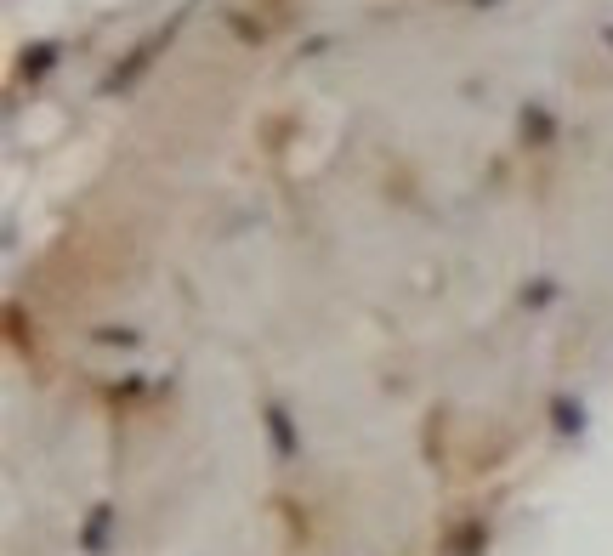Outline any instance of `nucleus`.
Listing matches in <instances>:
<instances>
[{
    "label": "nucleus",
    "instance_id": "f257e3e1",
    "mask_svg": "<svg viewBox=\"0 0 613 556\" xmlns=\"http://www.w3.org/2000/svg\"><path fill=\"white\" fill-rule=\"evenodd\" d=\"M57 57H63V40H35V46H23V57H18L23 80H46V74L57 69Z\"/></svg>",
    "mask_w": 613,
    "mask_h": 556
},
{
    "label": "nucleus",
    "instance_id": "f03ea898",
    "mask_svg": "<svg viewBox=\"0 0 613 556\" xmlns=\"http://www.w3.org/2000/svg\"><path fill=\"white\" fill-rule=\"evenodd\" d=\"M165 40H171V29H165V35H154V40H148V46H137V52L125 57V69H114V74H108V80H103V91H125V86H131V80H137L142 69H148V57H154L159 46H165Z\"/></svg>",
    "mask_w": 613,
    "mask_h": 556
},
{
    "label": "nucleus",
    "instance_id": "7ed1b4c3",
    "mask_svg": "<svg viewBox=\"0 0 613 556\" xmlns=\"http://www.w3.org/2000/svg\"><path fill=\"white\" fill-rule=\"evenodd\" d=\"M551 131H557V120H551L540 103H523V137L528 142H551Z\"/></svg>",
    "mask_w": 613,
    "mask_h": 556
},
{
    "label": "nucleus",
    "instance_id": "20e7f679",
    "mask_svg": "<svg viewBox=\"0 0 613 556\" xmlns=\"http://www.w3.org/2000/svg\"><path fill=\"white\" fill-rule=\"evenodd\" d=\"M330 46H335V35H313V40H307V46H301V57H324V52H330Z\"/></svg>",
    "mask_w": 613,
    "mask_h": 556
},
{
    "label": "nucleus",
    "instance_id": "39448f33",
    "mask_svg": "<svg viewBox=\"0 0 613 556\" xmlns=\"http://www.w3.org/2000/svg\"><path fill=\"white\" fill-rule=\"evenodd\" d=\"M602 40H608V46H613V23H608V29H602Z\"/></svg>",
    "mask_w": 613,
    "mask_h": 556
}]
</instances>
